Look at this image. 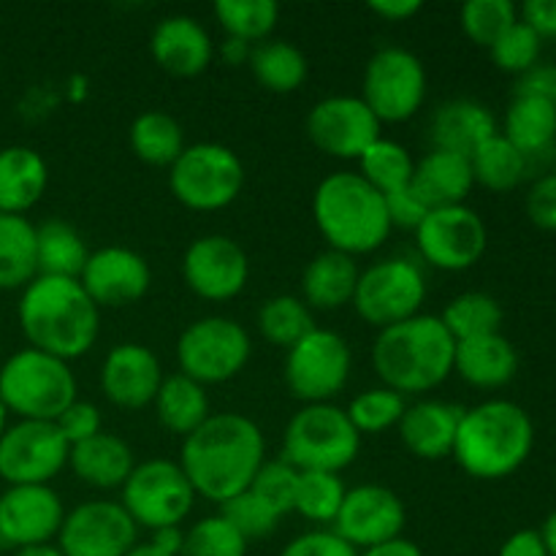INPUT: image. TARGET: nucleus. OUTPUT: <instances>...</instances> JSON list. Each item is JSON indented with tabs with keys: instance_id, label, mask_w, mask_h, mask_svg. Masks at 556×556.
<instances>
[{
	"instance_id": "2f4dec72",
	"label": "nucleus",
	"mask_w": 556,
	"mask_h": 556,
	"mask_svg": "<svg viewBox=\"0 0 556 556\" xmlns=\"http://www.w3.org/2000/svg\"><path fill=\"white\" fill-rule=\"evenodd\" d=\"M36 277V223L25 215H0V291H25Z\"/></svg>"
},
{
	"instance_id": "4d7b16f0",
	"label": "nucleus",
	"mask_w": 556,
	"mask_h": 556,
	"mask_svg": "<svg viewBox=\"0 0 556 556\" xmlns=\"http://www.w3.org/2000/svg\"><path fill=\"white\" fill-rule=\"evenodd\" d=\"M497 556H548L541 530H519L500 546Z\"/></svg>"
},
{
	"instance_id": "9b49d317",
	"label": "nucleus",
	"mask_w": 556,
	"mask_h": 556,
	"mask_svg": "<svg viewBox=\"0 0 556 556\" xmlns=\"http://www.w3.org/2000/svg\"><path fill=\"white\" fill-rule=\"evenodd\" d=\"M119 492V505L128 510L134 525L150 532L182 527L195 503V492L179 462L168 459H147L136 465Z\"/></svg>"
},
{
	"instance_id": "c03bdc74",
	"label": "nucleus",
	"mask_w": 556,
	"mask_h": 556,
	"mask_svg": "<svg viewBox=\"0 0 556 556\" xmlns=\"http://www.w3.org/2000/svg\"><path fill=\"white\" fill-rule=\"evenodd\" d=\"M516 22H519V9L510 0H467L459 11L465 36L486 49Z\"/></svg>"
},
{
	"instance_id": "72a5a7b5",
	"label": "nucleus",
	"mask_w": 556,
	"mask_h": 556,
	"mask_svg": "<svg viewBox=\"0 0 556 556\" xmlns=\"http://www.w3.org/2000/svg\"><path fill=\"white\" fill-rule=\"evenodd\" d=\"M36 244L38 275L79 280L81 269L90 258V250H87L85 239L71 223L60 220V217L43 220L41 226H36Z\"/></svg>"
},
{
	"instance_id": "412c9836",
	"label": "nucleus",
	"mask_w": 556,
	"mask_h": 556,
	"mask_svg": "<svg viewBox=\"0 0 556 556\" xmlns=\"http://www.w3.org/2000/svg\"><path fill=\"white\" fill-rule=\"evenodd\" d=\"M79 282L98 309L128 307L147 296L152 286V269L144 255L136 250L109 244V248L92 250Z\"/></svg>"
},
{
	"instance_id": "bb28decb",
	"label": "nucleus",
	"mask_w": 556,
	"mask_h": 556,
	"mask_svg": "<svg viewBox=\"0 0 556 556\" xmlns=\"http://www.w3.org/2000/svg\"><path fill=\"white\" fill-rule=\"evenodd\" d=\"M68 467L85 486L92 489H123L134 472V448L117 434L101 432L79 445H71Z\"/></svg>"
},
{
	"instance_id": "7ed1b4c3",
	"label": "nucleus",
	"mask_w": 556,
	"mask_h": 556,
	"mask_svg": "<svg viewBox=\"0 0 556 556\" xmlns=\"http://www.w3.org/2000/svg\"><path fill=\"white\" fill-rule=\"evenodd\" d=\"M456 340L440 315H413L402 324L380 329L372 345L375 375L386 389L418 396L438 389L454 372Z\"/></svg>"
},
{
	"instance_id": "f257e3e1",
	"label": "nucleus",
	"mask_w": 556,
	"mask_h": 556,
	"mask_svg": "<svg viewBox=\"0 0 556 556\" xmlns=\"http://www.w3.org/2000/svg\"><path fill=\"white\" fill-rule=\"evenodd\" d=\"M264 462V432L242 413H212L179 448V467L195 497L217 505L250 489Z\"/></svg>"
},
{
	"instance_id": "37998d69",
	"label": "nucleus",
	"mask_w": 556,
	"mask_h": 556,
	"mask_svg": "<svg viewBox=\"0 0 556 556\" xmlns=\"http://www.w3.org/2000/svg\"><path fill=\"white\" fill-rule=\"evenodd\" d=\"M405 396L380 386V389H367L353 396L345 413L356 432L364 438V434H380L386 429H394L405 416Z\"/></svg>"
},
{
	"instance_id": "e433bc0d",
	"label": "nucleus",
	"mask_w": 556,
	"mask_h": 556,
	"mask_svg": "<svg viewBox=\"0 0 556 556\" xmlns=\"http://www.w3.org/2000/svg\"><path fill=\"white\" fill-rule=\"evenodd\" d=\"M470 166L476 185L505 193V190H514L516 185H521V179L527 177L530 157H527L525 152L516 150L503 134H494L492 139L483 141V144L472 152Z\"/></svg>"
},
{
	"instance_id": "393cba45",
	"label": "nucleus",
	"mask_w": 556,
	"mask_h": 556,
	"mask_svg": "<svg viewBox=\"0 0 556 556\" xmlns=\"http://www.w3.org/2000/svg\"><path fill=\"white\" fill-rule=\"evenodd\" d=\"M497 130V119L489 112L486 103L472 101V98H454L438 106L429 123L432 136V150L456 152V155L470 157L483 141L492 139Z\"/></svg>"
},
{
	"instance_id": "5701e85b",
	"label": "nucleus",
	"mask_w": 556,
	"mask_h": 556,
	"mask_svg": "<svg viewBox=\"0 0 556 556\" xmlns=\"http://www.w3.org/2000/svg\"><path fill=\"white\" fill-rule=\"evenodd\" d=\"M150 52L166 74L190 79L210 68L215 58V43H212L210 30L195 16L174 14L155 25L150 36Z\"/></svg>"
},
{
	"instance_id": "864d4df0",
	"label": "nucleus",
	"mask_w": 556,
	"mask_h": 556,
	"mask_svg": "<svg viewBox=\"0 0 556 556\" xmlns=\"http://www.w3.org/2000/svg\"><path fill=\"white\" fill-rule=\"evenodd\" d=\"M386 199V212H389L391 228H410L416 233V228L421 226L424 217L429 215V206L424 204L421 195L407 185V188L394 190V193L383 195Z\"/></svg>"
},
{
	"instance_id": "cd10ccee",
	"label": "nucleus",
	"mask_w": 556,
	"mask_h": 556,
	"mask_svg": "<svg viewBox=\"0 0 556 556\" xmlns=\"http://www.w3.org/2000/svg\"><path fill=\"white\" fill-rule=\"evenodd\" d=\"M47 185V161L33 147L11 144L0 150V215H27L43 199Z\"/></svg>"
},
{
	"instance_id": "f704fd0d",
	"label": "nucleus",
	"mask_w": 556,
	"mask_h": 556,
	"mask_svg": "<svg viewBox=\"0 0 556 556\" xmlns=\"http://www.w3.org/2000/svg\"><path fill=\"white\" fill-rule=\"evenodd\" d=\"M503 136L527 157L546 152L556 141V106L538 98H516L505 112Z\"/></svg>"
},
{
	"instance_id": "ddd939ff",
	"label": "nucleus",
	"mask_w": 556,
	"mask_h": 556,
	"mask_svg": "<svg viewBox=\"0 0 556 556\" xmlns=\"http://www.w3.org/2000/svg\"><path fill=\"white\" fill-rule=\"evenodd\" d=\"M362 101L383 123H405L416 117L427 101V68L410 49L383 47L364 68Z\"/></svg>"
},
{
	"instance_id": "4468645a",
	"label": "nucleus",
	"mask_w": 556,
	"mask_h": 556,
	"mask_svg": "<svg viewBox=\"0 0 556 556\" xmlns=\"http://www.w3.org/2000/svg\"><path fill=\"white\" fill-rule=\"evenodd\" d=\"M486 223L467 204L432 210L416 228L418 255L440 271L472 269L486 253Z\"/></svg>"
},
{
	"instance_id": "7c9ffc66",
	"label": "nucleus",
	"mask_w": 556,
	"mask_h": 556,
	"mask_svg": "<svg viewBox=\"0 0 556 556\" xmlns=\"http://www.w3.org/2000/svg\"><path fill=\"white\" fill-rule=\"evenodd\" d=\"M152 407H155V416L161 421V427L166 432L179 434L182 440L188 434H193L212 416L206 386L185 378L182 372L163 378Z\"/></svg>"
},
{
	"instance_id": "a18cd8bd",
	"label": "nucleus",
	"mask_w": 556,
	"mask_h": 556,
	"mask_svg": "<svg viewBox=\"0 0 556 556\" xmlns=\"http://www.w3.org/2000/svg\"><path fill=\"white\" fill-rule=\"evenodd\" d=\"M179 556H248V541L220 514L195 521L185 532Z\"/></svg>"
},
{
	"instance_id": "6ab92c4d",
	"label": "nucleus",
	"mask_w": 556,
	"mask_h": 556,
	"mask_svg": "<svg viewBox=\"0 0 556 556\" xmlns=\"http://www.w3.org/2000/svg\"><path fill=\"white\" fill-rule=\"evenodd\" d=\"M405 525L407 508L400 494L378 483H364V486L348 489L331 530L342 541L351 543L356 552H367L378 543L400 538Z\"/></svg>"
},
{
	"instance_id": "79ce46f5",
	"label": "nucleus",
	"mask_w": 556,
	"mask_h": 556,
	"mask_svg": "<svg viewBox=\"0 0 556 556\" xmlns=\"http://www.w3.org/2000/svg\"><path fill=\"white\" fill-rule=\"evenodd\" d=\"M348 489L334 472H299L293 514L315 525H334Z\"/></svg>"
},
{
	"instance_id": "a878e982",
	"label": "nucleus",
	"mask_w": 556,
	"mask_h": 556,
	"mask_svg": "<svg viewBox=\"0 0 556 556\" xmlns=\"http://www.w3.org/2000/svg\"><path fill=\"white\" fill-rule=\"evenodd\" d=\"M454 372L476 389H503L519 372V353L503 331L472 337L456 342Z\"/></svg>"
},
{
	"instance_id": "c756f323",
	"label": "nucleus",
	"mask_w": 556,
	"mask_h": 556,
	"mask_svg": "<svg viewBox=\"0 0 556 556\" xmlns=\"http://www.w3.org/2000/svg\"><path fill=\"white\" fill-rule=\"evenodd\" d=\"M358 275L362 269H358L356 258L337 253V250H324L304 266L302 302L309 309L334 313L353 302Z\"/></svg>"
},
{
	"instance_id": "5fc2aeb1",
	"label": "nucleus",
	"mask_w": 556,
	"mask_h": 556,
	"mask_svg": "<svg viewBox=\"0 0 556 556\" xmlns=\"http://www.w3.org/2000/svg\"><path fill=\"white\" fill-rule=\"evenodd\" d=\"M516 98H538L556 106V63H538L527 74L516 76Z\"/></svg>"
},
{
	"instance_id": "de8ad7c7",
	"label": "nucleus",
	"mask_w": 556,
	"mask_h": 556,
	"mask_svg": "<svg viewBox=\"0 0 556 556\" xmlns=\"http://www.w3.org/2000/svg\"><path fill=\"white\" fill-rule=\"evenodd\" d=\"M296 486H299V470L288 465L286 459L277 462H264L261 470L255 472L253 483H250V492L261 500L264 505H269L277 516L293 514V500H296Z\"/></svg>"
},
{
	"instance_id": "ea45409f",
	"label": "nucleus",
	"mask_w": 556,
	"mask_h": 556,
	"mask_svg": "<svg viewBox=\"0 0 556 556\" xmlns=\"http://www.w3.org/2000/svg\"><path fill=\"white\" fill-rule=\"evenodd\" d=\"M315 329L313 309L302 302V296L280 293L261 304L258 309V331L266 342L277 348H293L302 337Z\"/></svg>"
},
{
	"instance_id": "13d9d810",
	"label": "nucleus",
	"mask_w": 556,
	"mask_h": 556,
	"mask_svg": "<svg viewBox=\"0 0 556 556\" xmlns=\"http://www.w3.org/2000/svg\"><path fill=\"white\" fill-rule=\"evenodd\" d=\"M421 9V0H372V3H369V11L386 22H407Z\"/></svg>"
},
{
	"instance_id": "680f3d73",
	"label": "nucleus",
	"mask_w": 556,
	"mask_h": 556,
	"mask_svg": "<svg viewBox=\"0 0 556 556\" xmlns=\"http://www.w3.org/2000/svg\"><path fill=\"white\" fill-rule=\"evenodd\" d=\"M250 54H253V43H244L239 38H226L220 43V58L226 60L228 65H244L250 63Z\"/></svg>"
},
{
	"instance_id": "052dcab7",
	"label": "nucleus",
	"mask_w": 556,
	"mask_h": 556,
	"mask_svg": "<svg viewBox=\"0 0 556 556\" xmlns=\"http://www.w3.org/2000/svg\"><path fill=\"white\" fill-rule=\"evenodd\" d=\"M182 541H185L182 527H166V530L152 532V538H150L152 546H157L161 552H166L172 556H179V552H182Z\"/></svg>"
},
{
	"instance_id": "3c124183",
	"label": "nucleus",
	"mask_w": 556,
	"mask_h": 556,
	"mask_svg": "<svg viewBox=\"0 0 556 556\" xmlns=\"http://www.w3.org/2000/svg\"><path fill=\"white\" fill-rule=\"evenodd\" d=\"M280 556H362V552L342 541L334 530H313L293 538Z\"/></svg>"
},
{
	"instance_id": "09e8293b",
	"label": "nucleus",
	"mask_w": 556,
	"mask_h": 556,
	"mask_svg": "<svg viewBox=\"0 0 556 556\" xmlns=\"http://www.w3.org/2000/svg\"><path fill=\"white\" fill-rule=\"evenodd\" d=\"M220 516L248 543L269 538L271 532L277 530V525H280V516H277L269 505L261 503L250 489H244L242 494H237V497H231L228 503H223Z\"/></svg>"
},
{
	"instance_id": "6e6552de",
	"label": "nucleus",
	"mask_w": 556,
	"mask_h": 556,
	"mask_svg": "<svg viewBox=\"0 0 556 556\" xmlns=\"http://www.w3.org/2000/svg\"><path fill=\"white\" fill-rule=\"evenodd\" d=\"M244 166L237 152L217 141H195L168 166L174 199L193 212H217L239 199Z\"/></svg>"
},
{
	"instance_id": "2eb2a0df",
	"label": "nucleus",
	"mask_w": 556,
	"mask_h": 556,
	"mask_svg": "<svg viewBox=\"0 0 556 556\" xmlns=\"http://www.w3.org/2000/svg\"><path fill=\"white\" fill-rule=\"evenodd\" d=\"M71 445L49 421H16L0 438V478L9 486H49L68 467Z\"/></svg>"
},
{
	"instance_id": "f3484780",
	"label": "nucleus",
	"mask_w": 556,
	"mask_h": 556,
	"mask_svg": "<svg viewBox=\"0 0 556 556\" xmlns=\"http://www.w3.org/2000/svg\"><path fill=\"white\" fill-rule=\"evenodd\" d=\"M182 280L206 302H231L248 288L250 261L242 244L223 233L193 239L182 255Z\"/></svg>"
},
{
	"instance_id": "0eeeda50",
	"label": "nucleus",
	"mask_w": 556,
	"mask_h": 556,
	"mask_svg": "<svg viewBox=\"0 0 556 556\" xmlns=\"http://www.w3.org/2000/svg\"><path fill=\"white\" fill-rule=\"evenodd\" d=\"M362 451V434L348 418L345 407L331 402L304 405L293 413L282 434V459L299 472H334L356 462Z\"/></svg>"
},
{
	"instance_id": "4be33fe9",
	"label": "nucleus",
	"mask_w": 556,
	"mask_h": 556,
	"mask_svg": "<svg viewBox=\"0 0 556 556\" xmlns=\"http://www.w3.org/2000/svg\"><path fill=\"white\" fill-rule=\"evenodd\" d=\"M161 358L141 342H119L101 364V391L114 407L141 410L155 402L163 383Z\"/></svg>"
},
{
	"instance_id": "58836bf2",
	"label": "nucleus",
	"mask_w": 556,
	"mask_h": 556,
	"mask_svg": "<svg viewBox=\"0 0 556 556\" xmlns=\"http://www.w3.org/2000/svg\"><path fill=\"white\" fill-rule=\"evenodd\" d=\"M413 172H416V161L407 152V147H402L394 139H386V136L375 139L358 157V174L380 195L407 188L413 182Z\"/></svg>"
},
{
	"instance_id": "338daca9",
	"label": "nucleus",
	"mask_w": 556,
	"mask_h": 556,
	"mask_svg": "<svg viewBox=\"0 0 556 556\" xmlns=\"http://www.w3.org/2000/svg\"><path fill=\"white\" fill-rule=\"evenodd\" d=\"M5 429H9V410H5V405L0 402V438H3Z\"/></svg>"
},
{
	"instance_id": "8fccbe9b",
	"label": "nucleus",
	"mask_w": 556,
	"mask_h": 556,
	"mask_svg": "<svg viewBox=\"0 0 556 556\" xmlns=\"http://www.w3.org/2000/svg\"><path fill=\"white\" fill-rule=\"evenodd\" d=\"M54 427L60 429L65 443L79 445L85 443V440L96 438V434L103 432V418H101V410H98V405H92V402H85V400H76L65 407L63 416L54 421Z\"/></svg>"
},
{
	"instance_id": "e2e57ef3",
	"label": "nucleus",
	"mask_w": 556,
	"mask_h": 556,
	"mask_svg": "<svg viewBox=\"0 0 556 556\" xmlns=\"http://www.w3.org/2000/svg\"><path fill=\"white\" fill-rule=\"evenodd\" d=\"M541 538H543V543H546L548 556H556V508L548 514V519L543 521Z\"/></svg>"
},
{
	"instance_id": "b1692460",
	"label": "nucleus",
	"mask_w": 556,
	"mask_h": 556,
	"mask_svg": "<svg viewBox=\"0 0 556 556\" xmlns=\"http://www.w3.org/2000/svg\"><path fill=\"white\" fill-rule=\"evenodd\" d=\"M465 407L448 405L440 400H421L405 407V416L396 424L402 445L413 456L427 462H440L454 454L456 432Z\"/></svg>"
},
{
	"instance_id": "6e6d98bb",
	"label": "nucleus",
	"mask_w": 556,
	"mask_h": 556,
	"mask_svg": "<svg viewBox=\"0 0 556 556\" xmlns=\"http://www.w3.org/2000/svg\"><path fill=\"white\" fill-rule=\"evenodd\" d=\"M519 20L541 38H556V0H527Z\"/></svg>"
},
{
	"instance_id": "49530a36",
	"label": "nucleus",
	"mask_w": 556,
	"mask_h": 556,
	"mask_svg": "<svg viewBox=\"0 0 556 556\" xmlns=\"http://www.w3.org/2000/svg\"><path fill=\"white\" fill-rule=\"evenodd\" d=\"M541 47L543 38L519 20L489 47V54H492V63L497 65L500 71L521 76L527 74L532 65L541 63Z\"/></svg>"
},
{
	"instance_id": "f8f14e48",
	"label": "nucleus",
	"mask_w": 556,
	"mask_h": 556,
	"mask_svg": "<svg viewBox=\"0 0 556 556\" xmlns=\"http://www.w3.org/2000/svg\"><path fill=\"white\" fill-rule=\"evenodd\" d=\"M351 369L353 353L345 337L315 326L307 337L288 348L282 378L293 400L304 405H320L331 402L345 389Z\"/></svg>"
},
{
	"instance_id": "bf43d9fd",
	"label": "nucleus",
	"mask_w": 556,
	"mask_h": 556,
	"mask_svg": "<svg viewBox=\"0 0 556 556\" xmlns=\"http://www.w3.org/2000/svg\"><path fill=\"white\" fill-rule=\"evenodd\" d=\"M362 556H424L421 546L413 541H407V538H394V541H386V543H378V546L367 548V552H362Z\"/></svg>"
},
{
	"instance_id": "c85d7f7f",
	"label": "nucleus",
	"mask_w": 556,
	"mask_h": 556,
	"mask_svg": "<svg viewBox=\"0 0 556 556\" xmlns=\"http://www.w3.org/2000/svg\"><path fill=\"white\" fill-rule=\"evenodd\" d=\"M472 185H476V177H472L470 157L432 150L421 161H416L410 188L421 195L429 210H443V206L465 204Z\"/></svg>"
},
{
	"instance_id": "1a4fd4ad",
	"label": "nucleus",
	"mask_w": 556,
	"mask_h": 556,
	"mask_svg": "<svg viewBox=\"0 0 556 556\" xmlns=\"http://www.w3.org/2000/svg\"><path fill=\"white\" fill-rule=\"evenodd\" d=\"M253 340L239 320L206 315L193 320L177 340V364L185 378L201 386L228 383L250 362Z\"/></svg>"
},
{
	"instance_id": "4c0bfd02",
	"label": "nucleus",
	"mask_w": 556,
	"mask_h": 556,
	"mask_svg": "<svg viewBox=\"0 0 556 556\" xmlns=\"http://www.w3.org/2000/svg\"><path fill=\"white\" fill-rule=\"evenodd\" d=\"M445 329L451 331L456 342L472 340V337L500 334L505 313L503 304L483 291H467L451 299L445 309L440 313Z\"/></svg>"
},
{
	"instance_id": "39448f33",
	"label": "nucleus",
	"mask_w": 556,
	"mask_h": 556,
	"mask_svg": "<svg viewBox=\"0 0 556 556\" xmlns=\"http://www.w3.org/2000/svg\"><path fill=\"white\" fill-rule=\"evenodd\" d=\"M313 220L329 250L356 255L383 248L391 233L386 199L358 172H334L313 193Z\"/></svg>"
},
{
	"instance_id": "69168bd1",
	"label": "nucleus",
	"mask_w": 556,
	"mask_h": 556,
	"mask_svg": "<svg viewBox=\"0 0 556 556\" xmlns=\"http://www.w3.org/2000/svg\"><path fill=\"white\" fill-rule=\"evenodd\" d=\"M125 556H172V554L161 552V548H157V546H152V543L147 541V543H136V546L130 548V552L125 554Z\"/></svg>"
},
{
	"instance_id": "dca6fc26",
	"label": "nucleus",
	"mask_w": 556,
	"mask_h": 556,
	"mask_svg": "<svg viewBox=\"0 0 556 556\" xmlns=\"http://www.w3.org/2000/svg\"><path fill=\"white\" fill-rule=\"evenodd\" d=\"M139 543V527L114 500H90L63 519L58 548L63 556H125Z\"/></svg>"
},
{
	"instance_id": "f03ea898",
	"label": "nucleus",
	"mask_w": 556,
	"mask_h": 556,
	"mask_svg": "<svg viewBox=\"0 0 556 556\" xmlns=\"http://www.w3.org/2000/svg\"><path fill=\"white\" fill-rule=\"evenodd\" d=\"M16 318L30 348L63 362L90 353L101 329V309L71 277L38 275L22 291Z\"/></svg>"
},
{
	"instance_id": "423d86ee",
	"label": "nucleus",
	"mask_w": 556,
	"mask_h": 556,
	"mask_svg": "<svg viewBox=\"0 0 556 556\" xmlns=\"http://www.w3.org/2000/svg\"><path fill=\"white\" fill-rule=\"evenodd\" d=\"M0 402L20 421L54 424L76 402L74 369L63 358L22 348L0 367Z\"/></svg>"
},
{
	"instance_id": "aec40b11",
	"label": "nucleus",
	"mask_w": 556,
	"mask_h": 556,
	"mask_svg": "<svg viewBox=\"0 0 556 556\" xmlns=\"http://www.w3.org/2000/svg\"><path fill=\"white\" fill-rule=\"evenodd\" d=\"M65 508L52 486H9L0 494V546L25 548L58 541Z\"/></svg>"
},
{
	"instance_id": "a211bd4d",
	"label": "nucleus",
	"mask_w": 556,
	"mask_h": 556,
	"mask_svg": "<svg viewBox=\"0 0 556 556\" xmlns=\"http://www.w3.org/2000/svg\"><path fill=\"white\" fill-rule=\"evenodd\" d=\"M307 136L329 157L358 161L375 139H380V119L362 96H329L307 114Z\"/></svg>"
},
{
	"instance_id": "c9c22d12",
	"label": "nucleus",
	"mask_w": 556,
	"mask_h": 556,
	"mask_svg": "<svg viewBox=\"0 0 556 556\" xmlns=\"http://www.w3.org/2000/svg\"><path fill=\"white\" fill-rule=\"evenodd\" d=\"M130 150L134 155L139 157L141 163L147 166H172L182 150L185 144V134H182V125L166 112H144L134 119L130 125Z\"/></svg>"
},
{
	"instance_id": "603ef678",
	"label": "nucleus",
	"mask_w": 556,
	"mask_h": 556,
	"mask_svg": "<svg viewBox=\"0 0 556 556\" xmlns=\"http://www.w3.org/2000/svg\"><path fill=\"white\" fill-rule=\"evenodd\" d=\"M525 210L532 226L541 231H556V172L543 174L532 182Z\"/></svg>"
},
{
	"instance_id": "0e129e2a",
	"label": "nucleus",
	"mask_w": 556,
	"mask_h": 556,
	"mask_svg": "<svg viewBox=\"0 0 556 556\" xmlns=\"http://www.w3.org/2000/svg\"><path fill=\"white\" fill-rule=\"evenodd\" d=\"M11 556H63V552L58 548V543H41V546L16 548Z\"/></svg>"
},
{
	"instance_id": "473e14b6",
	"label": "nucleus",
	"mask_w": 556,
	"mask_h": 556,
	"mask_svg": "<svg viewBox=\"0 0 556 556\" xmlns=\"http://www.w3.org/2000/svg\"><path fill=\"white\" fill-rule=\"evenodd\" d=\"M248 65L258 85L269 92H277V96L299 90L309 74L302 49L293 47L291 41H282V38H266L258 47H253Z\"/></svg>"
},
{
	"instance_id": "9d476101",
	"label": "nucleus",
	"mask_w": 556,
	"mask_h": 556,
	"mask_svg": "<svg viewBox=\"0 0 556 556\" xmlns=\"http://www.w3.org/2000/svg\"><path fill=\"white\" fill-rule=\"evenodd\" d=\"M427 291L429 286L421 264L394 255L362 269L351 304L358 318L367 320L369 326L389 329L413 315H421Z\"/></svg>"
},
{
	"instance_id": "20e7f679",
	"label": "nucleus",
	"mask_w": 556,
	"mask_h": 556,
	"mask_svg": "<svg viewBox=\"0 0 556 556\" xmlns=\"http://www.w3.org/2000/svg\"><path fill=\"white\" fill-rule=\"evenodd\" d=\"M535 448L530 413L510 400H486L462 413L454 459L476 481H503L525 467Z\"/></svg>"
},
{
	"instance_id": "a19ab883",
	"label": "nucleus",
	"mask_w": 556,
	"mask_h": 556,
	"mask_svg": "<svg viewBox=\"0 0 556 556\" xmlns=\"http://www.w3.org/2000/svg\"><path fill=\"white\" fill-rule=\"evenodd\" d=\"M215 16L226 38H239L255 47L271 38L280 20V5L275 0H217Z\"/></svg>"
}]
</instances>
